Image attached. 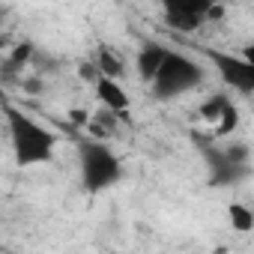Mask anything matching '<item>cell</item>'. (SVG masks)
I'll use <instances>...</instances> for the list:
<instances>
[{
  "label": "cell",
  "mask_w": 254,
  "mask_h": 254,
  "mask_svg": "<svg viewBox=\"0 0 254 254\" xmlns=\"http://www.w3.org/2000/svg\"><path fill=\"white\" fill-rule=\"evenodd\" d=\"M120 114H114V111H108V108H102V111H96L90 120H87V132L93 135V138H111V135H117L120 132Z\"/></svg>",
  "instance_id": "obj_10"
},
{
  "label": "cell",
  "mask_w": 254,
  "mask_h": 254,
  "mask_svg": "<svg viewBox=\"0 0 254 254\" xmlns=\"http://www.w3.org/2000/svg\"><path fill=\"white\" fill-rule=\"evenodd\" d=\"M168 51H171V45L156 42V39H147V42L138 48V54H135V72H138V78H141L144 84H150V81L156 78V72L162 69Z\"/></svg>",
  "instance_id": "obj_9"
},
{
  "label": "cell",
  "mask_w": 254,
  "mask_h": 254,
  "mask_svg": "<svg viewBox=\"0 0 254 254\" xmlns=\"http://www.w3.org/2000/svg\"><path fill=\"white\" fill-rule=\"evenodd\" d=\"M159 6H162V18L168 30L180 36H191L203 24L212 21L218 0H159Z\"/></svg>",
  "instance_id": "obj_5"
},
{
  "label": "cell",
  "mask_w": 254,
  "mask_h": 254,
  "mask_svg": "<svg viewBox=\"0 0 254 254\" xmlns=\"http://www.w3.org/2000/svg\"><path fill=\"white\" fill-rule=\"evenodd\" d=\"M93 90H96V99H99V105L102 108H108V111H114V114H120L123 120H129V111H132V96L126 93V87H123V81L120 78H111V75H96V81H93Z\"/></svg>",
  "instance_id": "obj_8"
},
{
  "label": "cell",
  "mask_w": 254,
  "mask_h": 254,
  "mask_svg": "<svg viewBox=\"0 0 254 254\" xmlns=\"http://www.w3.org/2000/svg\"><path fill=\"white\" fill-rule=\"evenodd\" d=\"M227 218H230V227L239 230V233H251V230H254V209H251V206L230 203V206H227Z\"/></svg>",
  "instance_id": "obj_12"
},
{
  "label": "cell",
  "mask_w": 254,
  "mask_h": 254,
  "mask_svg": "<svg viewBox=\"0 0 254 254\" xmlns=\"http://www.w3.org/2000/svg\"><path fill=\"white\" fill-rule=\"evenodd\" d=\"M93 60H96V66H99L102 75H111V78H120V81L126 78V60H123V54H117L114 48L99 45L96 54H93Z\"/></svg>",
  "instance_id": "obj_11"
},
{
  "label": "cell",
  "mask_w": 254,
  "mask_h": 254,
  "mask_svg": "<svg viewBox=\"0 0 254 254\" xmlns=\"http://www.w3.org/2000/svg\"><path fill=\"white\" fill-rule=\"evenodd\" d=\"M200 120L212 126V138H224L233 135L236 126H239V111L233 105V99L227 93H212L200 102Z\"/></svg>",
  "instance_id": "obj_7"
},
{
  "label": "cell",
  "mask_w": 254,
  "mask_h": 254,
  "mask_svg": "<svg viewBox=\"0 0 254 254\" xmlns=\"http://www.w3.org/2000/svg\"><path fill=\"white\" fill-rule=\"evenodd\" d=\"M206 84V66L200 60H194L191 54L186 51H177L171 48L162 69L156 72V78L150 81V93L156 102H177L194 90H200Z\"/></svg>",
  "instance_id": "obj_3"
},
{
  "label": "cell",
  "mask_w": 254,
  "mask_h": 254,
  "mask_svg": "<svg viewBox=\"0 0 254 254\" xmlns=\"http://www.w3.org/2000/svg\"><path fill=\"white\" fill-rule=\"evenodd\" d=\"M209 189H233L251 177V144L209 138L200 144Z\"/></svg>",
  "instance_id": "obj_2"
},
{
  "label": "cell",
  "mask_w": 254,
  "mask_h": 254,
  "mask_svg": "<svg viewBox=\"0 0 254 254\" xmlns=\"http://www.w3.org/2000/svg\"><path fill=\"white\" fill-rule=\"evenodd\" d=\"M6 132H9L15 165L21 168L48 165L57 153V135L15 105H6Z\"/></svg>",
  "instance_id": "obj_1"
},
{
  "label": "cell",
  "mask_w": 254,
  "mask_h": 254,
  "mask_svg": "<svg viewBox=\"0 0 254 254\" xmlns=\"http://www.w3.org/2000/svg\"><path fill=\"white\" fill-rule=\"evenodd\" d=\"M203 57L215 69L218 81L230 87L239 96H254V63L239 54V51H218V48H203Z\"/></svg>",
  "instance_id": "obj_6"
},
{
  "label": "cell",
  "mask_w": 254,
  "mask_h": 254,
  "mask_svg": "<svg viewBox=\"0 0 254 254\" xmlns=\"http://www.w3.org/2000/svg\"><path fill=\"white\" fill-rule=\"evenodd\" d=\"M78 174H81V189L87 194H102L114 189L117 183H123L126 168L111 144H105L102 138H81L78 141Z\"/></svg>",
  "instance_id": "obj_4"
}]
</instances>
